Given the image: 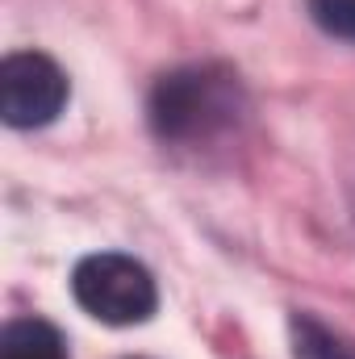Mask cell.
<instances>
[{
	"label": "cell",
	"instance_id": "8992f818",
	"mask_svg": "<svg viewBox=\"0 0 355 359\" xmlns=\"http://www.w3.org/2000/svg\"><path fill=\"white\" fill-rule=\"evenodd\" d=\"M309 17L322 34L355 42V0H309Z\"/></svg>",
	"mask_w": 355,
	"mask_h": 359
},
{
	"label": "cell",
	"instance_id": "277c9868",
	"mask_svg": "<svg viewBox=\"0 0 355 359\" xmlns=\"http://www.w3.org/2000/svg\"><path fill=\"white\" fill-rule=\"evenodd\" d=\"M0 359H67V343L42 318H13L0 334Z\"/></svg>",
	"mask_w": 355,
	"mask_h": 359
},
{
	"label": "cell",
	"instance_id": "5b68a950",
	"mask_svg": "<svg viewBox=\"0 0 355 359\" xmlns=\"http://www.w3.org/2000/svg\"><path fill=\"white\" fill-rule=\"evenodd\" d=\"M293 355L297 359H355V347H347L335 330H326L309 313H293Z\"/></svg>",
	"mask_w": 355,
	"mask_h": 359
},
{
	"label": "cell",
	"instance_id": "3957f363",
	"mask_svg": "<svg viewBox=\"0 0 355 359\" xmlns=\"http://www.w3.org/2000/svg\"><path fill=\"white\" fill-rule=\"evenodd\" d=\"M67 104V76L51 55L17 50L0 63V113L13 130L51 126Z\"/></svg>",
	"mask_w": 355,
	"mask_h": 359
},
{
	"label": "cell",
	"instance_id": "6da1fadb",
	"mask_svg": "<svg viewBox=\"0 0 355 359\" xmlns=\"http://www.w3.org/2000/svg\"><path fill=\"white\" fill-rule=\"evenodd\" d=\"M243 113L239 76L226 67H180L151 92V126L163 142H209Z\"/></svg>",
	"mask_w": 355,
	"mask_h": 359
},
{
	"label": "cell",
	"instance_id": "7a4b0ae2",
	"mask_svg": "<svg viewBox=\"0 0 355 359\" xmlns=\"http://www.w3.org/2000/svg\"><path fill=\"white\" fill-rule=\"evenodd\" d=\"M72 292L80 309L105 326H142L159 305L155 276L117 251L84 255L72 271Z\"/></svg>",
	"mask_w": 355,
	"mask_h": 359
}]
</instances>
